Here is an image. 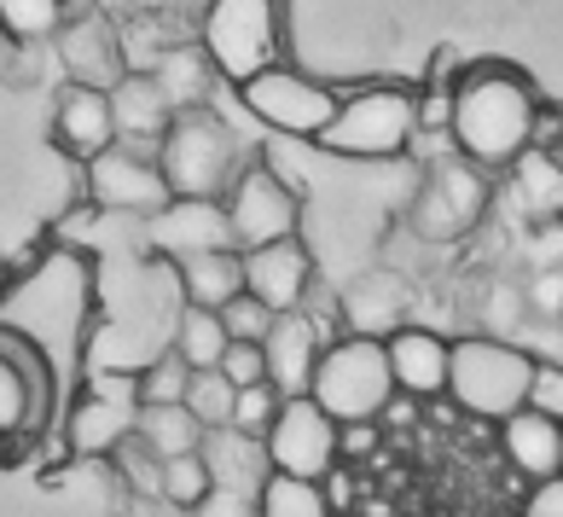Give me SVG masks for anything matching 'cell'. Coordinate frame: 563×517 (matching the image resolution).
I'll use <instances>...</instances> for the list:
<instances>
[{
  "label": "cell",
  "instance_id": "30bf717a",
  "mask_svg": "<svg viewBox=\"0 0 563 517\" xmlns=\"http://www.w3.org/2000/svg\"><path fill=\"white\" fill-rule=\"evenodd\" d=\"M221 210H227L233 251H256V244H274V239H297L302 198L290 193V180L279 169H267V163H244L239 180L227 186Z\"/></svg>",
  "mask_w": 563,
  "mask_h": 517
},
{
  "label": "cell",
  "instance_id": "d590c367",
  "mask_svg": "<svg viewBox=\"0 0 563 517\" xmlns=\"http://www.w3.org/2000/svg\"><path fill=\"white\" fill-rule=\"evenodd\" d=\"M523 407H534V413H547V419L563 425V366H558V361H534V372H529V402H523Z\"/></svg>",
  "mask_w": 563,
  "mask_h": 517
},
{
  "label": "cell",
  "instance_id": "7bdbcfd3",
  "mask_svg": "<svg viewBox=\"0 0 563 517\" xmlns=\"http://www.w3.org/2000/svg\"><path fill=\"white\" fill-rule=\"evenodd\" d=\"M529 517H563V477H552V483H534Z\"/></svg>",
  "mask_w": 563,
  "mask_h": 517
},
{
  "label": "cell",
  "instance_id": "f35d334b",
  "mask_svg": "<svg viewBox=\"0 0 563 517\" xmlns=\"http://www.w3.org/2000/svg\"><path fill=\"white\" fill-rule=\"evenodd\" d=\"M111 460H117V471H122V477H129L134 488H145V494L157 501V471H163V460H152V453H145L140 442H122Z\"/></svg>",
  "mask_w": 563,
  "mask_h": 517
},
{
  "label": "cell",
  "instance_id": "9c48e42d",
  "mask_svg": "<svg viewBox=\"0 0 563 517\" xmlns=\"http://www.w3.org/2000/svg\"><path fill=\"white\" fill-rule=\"evenodd\" d=\"M338 88L331 81H314L290 65H267L256 70L250 81H239V106L262 122V129H274L285 140H320V129L331 122L338 111Z\"/></svg>",
  "mask_w": 563,
  "mask_h": 517
},
{
  "label": "cell",
  "instance_id": "4fadbf2b",
  "mask_svg": "<svg viewBox=\"0 0 563 517\" xmlns=\"http://www.w3.org/2000/svg\"><path fill=\"white\" fill-rule=\"evenodd\" d=\"M88 204L93 210H117V216H157L169 204V186L157 175V157L111 146L88 163Z\"/></svg>",
  "mask_w": 563,
  "mask_h": 517
},
{
  "label": "cell",
  "instance_id": "52a82bcc",
  "mask_svg": "<svg viewBox=\"0 0 563 517\" xmlns=\"http://www.w3.org/2000/svg\"><path fill=\"white\" fill-rule=\"evenodd\" d=\"M488 204H494V180L476 169V163L448 152L424 169V180H419V193H412L401 221H407V233L424 239V244H459V239H471L476 227H483Z\"/></svg>",
  "mask_w": 563,
  "mask_h": 517
},
{
  "label": "cell",
  "instance_id": "8992f818",
  "mask_svg": "<svg viewBox=\"0 0 563 517\" xmlns=\"http://www.w3.org/2000/svg\"><path fill=\"white\" fill-rule=\"evenodd\" d=\"M53 402H58V378L47 349L24 338L18 326H0V465L18 460V448L41 442Z\"/></svg>",
  "mask_w": 563,
  "mask_h": 517
},
{
  "label": "cell",
  "instance_id": "d6986e66",
  "mask_svg": "<svg viewBox=\"0 0 563 517\" xmlns=\"http://www.w3.org/2000/svg\"><path fill=\"white\" fill-rule=\"evenodd\" d=\"M106 99H111V122H117V146L157 157V140H163V129H169L175 106H169V94L152 81V70H129Z\"/></svg>",
  "mask_w": 563,
  "mask_h": 517
},
{
  "label": "cell",
  "instance_id": "d4e9b609",
  "mask_svg": "<svg viewBox=\"0 0 563 517\" xmlns=\"http://www.w3.org/2000/svg\"><path fill=\"white\" fill-rule=\"evenodd\" d=\"M210 494H216V471H210V460H203V448L163 460V471H157V501H163V506L198 512L203 501H210Z\"/></svg>",
  "mask_w": 563,
  "mask_h": 517
},
{
  "label": "cell",
  "instance_id": "7c38bea8",
  "mask_svg": "<svg viewBox=\"0 0 563 517\" xmlns=\"http://www.w3.org/2000/svg\"><path fill=\"white\" fill-rule=\"evenodd\" d=\"M134 425H140L134 378H93L81 389V402L65 413V453L111 460L122 442H134Z\"/></svg>",
  "mask_w": 563,
  "mask_h": 517
},
{
  "label": "cell",
  "instance_id": "277c9868",
  "mask_svg": "<svg viewBox=\"0 0 563 517\" xmlns=\"http://www.w3.org/2000/svg\"><path fill=\"white\" fill-rule=\"evenodd\" d=\"M529 372H534V355L517 338L476 332V338L448 343V396L471 419H488V425L511 419L529 402Z\"/></svg>",
  "mask_w": 563,
  "mask_h": 517
},
{
  "label": "cell",
  "instance_id": "6da1fadb",
  "mask_svg": "<svg viewBox=\"0 0 563 517\" xmlns=\"http://www.w3.org/2000/svg\"><path fill=\"white\" fill-rule=\"evenodd\" d=\"M534 111L540 94L517 65H465L459 81H448V152L476 163L483 175L511 169L534 146Z\"/></svg>",
  "mask_w": 563,
  "mask_h": 517
},
{
  "label": "cell",
  "instance_id": "4316f807",
  "mask_svg": "<svg viewBox=\"0 0 563 517\" xmlns=\"http://www.w3.org/2000/svg\"><path fill=\"white\" fill-rule=\"evenodd\" d=\"M70 0H0V35L18 41V47H41L65 30Z\"/></svg>",
  "mask_w": 563,
  "mask_h": 517
},
{
  "label": "cell",
  "instance_id": "1f68e13d",
  "mask_svg": "<svg viewBox=\"0 0 563 517\" xmlns=\"http://www.w3.org/2000/svg\"><path fill=\"white\" fill-rule=\"evenodd\" d=\"M186 378H192V366H186L175 349H169V355H157V361L134 378V402H140V407H180Z\"/></svg>",
  "mask_w": 563,
  "mask_h": 517
},
{
  "label": "cell",
  "instance_id": "8d00e7d4",
  "mask_svg": "<svg viewBox=\"0 0 563 517\" xmlns=\"http://www.w3.org/2000/svg\"><path fill=\"white\" fill-rule=\"evenodd\" d=\"M221 378L233 384V389H250V384H267V361H262V343H227V355H221Z\"/></svg>",
  "mask_w": 563,
  "mask_h": 517
},
{
  "label": "cell",
  "instance_id": "9a60e30c",
  "mask_svg": "<svg viewBox=\"0 0 563 517\" xmlns=\"http://www.w3.org/2000/svg\"><path fill=\"white\" fill-rule=\"evenodd\" d=\"M145 233H152V251L186 262V256H210V251H233V233H227V210L216 198H169L157 216H145Z\"/></svg>",
  "mask_w": 563,
  "mask_h": 517
},
{
  "label": "cell",
  "instance_id": "b9f144b4",
  "mask_svg": "<svg viewBox=\"0 0 563 517\" xmlns=\"http://www.w3.org/2000/svg\"><path fill=\"white\" fill-rule=\"evenodd\" d=\"M534 361H558L563 366V320H540V338L534 343H523Z\"/></svg>",
  "mask_w": 563,
  "mask_h": 517
},
{
  "label": "cell",
  "instance_id": "60d3db41",
  "mask_svg": "<svg viewBox=\"0 0 563 517\" xmlns=\"http://www.w3.org/2000/svg\"><path fill=\"white\" fill-rule=\"evenodd\" d=\"M320 494H325L331 512H349V506H354V477H349V465H331L325 477H320Z\"/></svg>",
  "mask_w": 563,
  "mask_h": 517
},
{
  "label": "cell",
  "instance_id": "603a6c76",
  "mask_svg": "<svg viewBox=\"0 0 563 517\" xmlns=\"http://www.w3.org/2000/svg\"><path fill=\"white\" fill-rule=\"evenodd\" d=\"M180 267V292H186V308H227L239 292H244V267H239V251H210V256H186L175 262Z\"/></svg>",
  "mask_w": 563,
  "mask_h": 517
},
{
  "label": "cell",
  "instance_id": "44dd1931",
  "mask_svg": "<svg viewBox=\"0 0 563 517\" xmlns=\"http://www.w3.org/2000/svg\"><path fill=\"white\" fill-rule=\"evenodd\" d=\"M53 146L70 152L76 163H93L99 152L117 146V122H111V99L99 88H70L53 106Z\"/></svg>",
  "mask_w": 563,
  "mask_h": 517
},
{
  "label": "cell",
  "instance_id": "ac0fdd59",
  "mask_svg": "<svg viewBox=\"0 0 563 517\" xmlns=\"http://www.w3.org/2000/svg\"><path fill=\"white\" fill-rule=\"evenodd\" d=\"M338 315L349 320V338H372L384 343L389 332L407 326V279L395 267H366L361 279L343 285V308Z\"/></svg>",
  "mask_w": 563,
  "mask_h": 517
},
{
  "label": "cell",
  "instance_id": "74e56055",
  "mask_svg": "<svg viewBox=\"0 0 563 517\" xmlns=\"http://www.w3.org/2000/svg\"><path fill=\"white\" fill-rule=\"evenodd\" d=\"M384 453V430L378 425H338V465H361Z\"/></svg>",
  "mask_w": 563,
  "mask_h": 517
},
{
  "label": "cell",
  "instance_id": "d6a6232c",
  "mask_svg": "<svg viewBox=\"0 0 563 517\" xmlns=\"http://www.w3.org/2000/svg\"><path fill=\"white\" fill-rule=\"evenodd\" d=\"M279 389L274 384H250V389H233V437H256L262 442V430L274 425V413H279Z\"/></svg>",
  "mask_w": 563,
  "mask_h": 517
},
{
  "label": "cell",
  "instance_id": "5bb4252c",
  "mask_svg": "<svg viewBox=\"0 0 563 517\" xmlns=\"http://www.w3.org/2000/svg\"><path fill=\"white\" fill-rule=\"evenodd\" d=\"M244 267V297H256L267 315H297L314 292V256L302 239H274L256 251H239Z\"/></svg>",
  "mask_w": 563,
  "mask_h": 517
},
{
  "label": "cell",
  "instance_id": "e575fe53",
  "mask_svg": "<svg viewBox=\"0 0 563 517\" xmlns=\"http://www.w3.org/2000/svg\"><path fill=\"white\" fill-rule=\"evenodd\" d=\"M523 302L534 320H563V262L558 267H534L523 285Z\"/></svg>",
  "mask_w": 563,
  "mask_h": 517
},
{
  "label": "cell",
  "instance_id": "7402d4cb",
  "mask_svg": "<svg viewBox=\"0 0 563 517\" xmlns=\"http://www.w3.org/2000/svg\"><path fill=\"white\" fill-rule=\"evenodd\" d=\"M499 448H506L517 477H529V483L563 477V425L547 419V413L517 407L511 419H499Z\"/></svg>",
  "mask_w": 563,
  "mask_h": 517
},
{
  "label": "cell",
  "instance_id": "2e32d148",
  "mask_svg": "<svg viewBox=\"0 0 563 517\" xmlns=\"http://www.w3.org/2000/svg\"><path fill=\"white\" fill-rule=\"evenodd\" d=\"M58 41V58H65V70L76 88H99V94H111L122 76H129V58H122V35L111 18H65V30L53 35Z\"/></svg>",
  "mask_w": 563,
  "mask_h": 517
},
{
  "label": "cell",
  "instance_id": "83f0119b",
  "mask_svg": "<svg viewBox=\"0 0 563 517\" xmlns=\"http://www.w3.org/2000/svg\"><path fill=\"white\" fill-rule=\"evenodd\" d=\"M175 355L192 366V372H210L221 366L227 355V332H221V315H210V308H180V320H175Z\"/></svg>",
  "mask_w": 563,
  "mask_h": 517
},
{
  "label": "cell",
  "instance_id": "8fae6325",
  "mask_svg": "<svg viewBox=\"0 0 563 517\" xmlns=\"http://www.w3.org/2000/svg\"><path fill=\"white\" fill-rule=\"evenodd\" d=\"M262 465L297 483H320L338 465V425L308 396H285L274 425L262 430Z\"/></svg>",
  "mask_w": 563,
  "mask_h": 517
},
{
  "label": "cell",
  "instance_id": "f546056e",
  "mask_svg": "<svg viewBox=\"0 0 563 517\" xmlns=\"http://www.w3.org/2000/svg\"><path fill=\"white\" fill-rule=\"evenodd\" d=\"M517 169V193H523V204L534 216H552V210H563V157H552V152H523L511 163Z\"/></svg>",
  "mask_w": 563,
  "mask_h": 517
},
{
  "label": "cell",
  "instance_id": "cb8c5ba5",
  "mask_svg": "<svg viewBox=\"0 0 563 517\" xmlns=\"http://www.w3.org/2000/svg\"><path fill=\"white\" fill-rule=\"evenodd\" d=\"M134 442L152 453V460H175V453H198L203 448V430H198V419L186 407H140Z\"/></svg>",
  "mask_w": 563,
  "mask_h": 517
},
{
  "label": "cell",
  "instance_id": "836d02e7",
  "mask_svg": "<svg viewBox=\"0 0 563 517\" xmlns=\"http://www.w3.org/2000/svg\"><path fill=\"white\" fill-rule=\"evenodd\" d=\"M216 315H221L227 343H262V338H267V326H274V315H267L256 297H244V292L227 302V308H216Z\"/></svg>",
  "mask_w": 563,
  "mask_h": 517
},
{
  "label": "cell",
  "instance_id": "484cf974",
  "mask_svg": "<svg viewBox=\"0 0 563 517\" xmlns=\"http://www.w3.org/2000/svg\"><path fill=\"white\" fill-rule=\"evenodd\" d=\"M152 81L169 94L175 111H186V106H203V88L216 81V70H210V58H203L198 47H169V53L157 58Z\"/></svg>",
  "mask_w": 563,
  "mask_h": 517
},
{
  "label": "cell",
  "instance_id": "ab89813d",
  "mask_svg": "<svg viewBox=\"0 0 563 517\" xmlns=\"http://www.w3.org/2000/svg\"><path fill=\"white\" fill-rule=\"evenodd\" d=\"M558 262H563V221L540 216L534 233H529V274H534V267H558Z\"/></svg>",
  "mask_w": 563,
  "mask_h": 517
},
{
  "label": "cell",
  "instance_id": "5b68a950",
  "mask_svg": "<svg viewBox=\"0 0 563 517\" xmlns=\"http://www.w3.org/2000/svg\"><path fill=\"white\" fill-rule=\"evenodd\" d=\"M308 402H314L331 425H378V413L395 402L384 343H372V338L320 343V361L308 372Z\"/></svg>",
  "mask_w": 563,
  "mask_h": 517
},
{
  "label": "cell",
  "instance_id": "e0dca14e",
  "mask_svg": "<svg viewBox=\"0 0 563 517\" xmlns=\"http://www.w3.org/2000/svg\"><path fill=\"white\" fill-rule=\"evenodd\" d=\"M448 343L442 332H430V326H401V332L384 338V361H389V384L395 396L407 402H435L448 396Z\"/></svg>",
  "mask_w": 563,
  "mask_h": 517
},
{
  "label": "cell",
  "instance_id": "3957f363",
  "mask_svg": "<svg viewBox=\"0 0 563 517\" xmlns=\"http://www.w3.org/2000/svg\"><path fill=\"white\" fill-rule=\"evenodd\" d=\"M244 152L233 129L210 106H186L169 117V129L157 140V175L169 186V198H227V186L239 180Z\"/></svg>",
  "mask_w": 563,
  "mask_h": 517
},
{
  "label": "cell",
  "instance_id": "ffe728a7",
  "mask_svg": "<svg viewBox=\"0 0 563 517\" xmlns=\"http://www.w3.org/2000/svg\"><path fill=\"white\" fill-rule=\"evenodd\" d=\"M320 326L314 315H274V326H267L262 338V361H267V384L279 389V396H308V372H314L320 361Z\"/></svg>",
  "mask_w": 563,
  "mask_h": 517
},
{
  "label": "cell",
  "instance_id": "ba28073f",
  "mask_svg": "<svg viewBox=\"0 0 563 517\" xmlns=\"http://www.w3.org/2000/svg\"><path fill=\"white\" fill-rule=\"evenodd\" d=\"M198 53L233 88L279 65V0H210L198 24Z\"/></svg>",
  "mask_w": 563,
  "mask_h": 517
},
{
  "label": "cell",
  "instance_id": "ee69618b",
  "mask_svg": "<svg viewBox=\"0 0 563 517\" xmlns=\"http://www.w3.org/2000/svg\"><path fill=\"white\" fill-rule=\"evenodd\" d=\"M7 285H12V267H7V262H0V297H7Z\"/></svg>",
  "mask_w": 563,
  "mask_h": 517
},
{
  "label": "cell",
  "instance_id": "7a4b0ae2",
  "mask_svg": "<svg viewBox=\"0 0 563 517\" xmlns=\"http://www.w3.org/2000/svg\"><path fill=\"white\" fill-rule=\"evenodd\" d=\"M419 140V88L407 81H372L361 94H343L314 146L354 163H389Z\"/></svg>",
  "mask_w": 563,
  "mask_h": 517
},
{
  "label": "cell",
  "instance_id": "4dcf8cb0",
  "mask_svg": "<svg viewBox=\"0 0 563 517\" xmlns=\"http://www.w3.org/2000/svg\"><path fill=\"white\" fill-rule=\"evenodd\" d=\"M180 407L198 419L203 437H210V430H227V425H233V384H227L216 366H210V372H192V378H186Z\"/></svg>",
  "mask_w": 563,
  "mask_h": 517
},
{
  "label": "cell",
  "instance_id": "f1b7e54d",
  "mask_svg": "<svg viewBox=\"0 0 563 517\" xmlns=\"http://www.w3.org/2000/svg\"><path fill=\"white\" fill-rule=\"evenodd\" d=\"M256 517H338V512L325 506L320 483H297V477L267 471L256 483Z\"/></svg>",
  "mask_w": 563,
  "mask_h": 517
}]
</instances>
